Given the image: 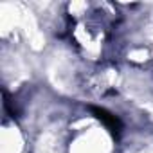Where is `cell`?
<instances>
[{
    "mask_svg": "<svg viewBox=\"0 0 153 153\" xmlns=\"http://www.w3.org/2000/svg\"><path fill=\"white\" fill-rule=\"evenodd\" d=\"M90 108V112L94 114V117L96 119H99L108 130H110V133L114 135V137H117L119 133H121V128H123V124H121V121H119V117H115L114 114H110L108 110H105V108H99V106H88Z\"/></svg>",
    "mask_w": 153,
    "mask_h": 153,
    "instance_id": "cell-1",
    "label": "cell"
}]
</instances>
